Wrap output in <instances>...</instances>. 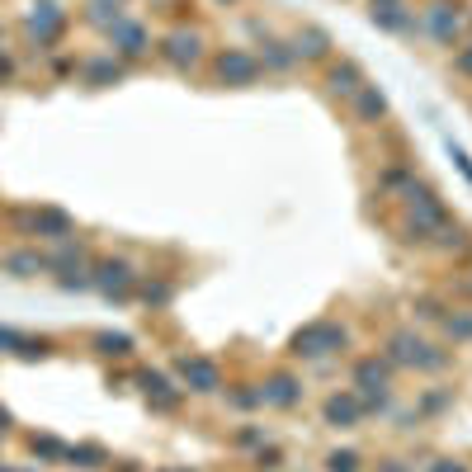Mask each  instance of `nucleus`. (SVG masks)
<instances>
[{"instance_id": "obj_1", "label": "nucleus", "mask_w": 472, "mask_h": 472, "mask_svg": "<svg viewBox=\"0 0 472 472\" xmlns=\"http://www.w3.org/2000/svg\"><path fill=\"white\" fill-rule=\"evenodd\" d=\"M402 217H397V236L406 241V246H430V236L449 222V208H444V199H439V189L435 184H425V180H411L402 194Z\"/></svg>"}, {"instance_id": "obj_2", "label": "nucleus", "mask_w": 472, "mask_h": 472, "mask_svg": "<svg viewBox=\"0 0 472 472\" xmlns=\"http://www.w3.org/2000/svg\"><path fill=\"white\" fill-rule=\"evenodd\" d=\"M383 359L393 369H411V373H444L454 364V350L425 341L421 330H411V326H397V330H387V341H383Z\"/></svg>"}, {"instance_id": "obj_3", "label": "nucleus", "mask_w": 472, "mask_h": 472, "mask_svg": "<svg viewBox=\"0 0 472 472\" xmlns=\"http://www.w3.org/2000/svg\"><path fill=\"white\" fill-rule=\"evenodd\" d=\"M350 345H354L350 326L336 321V317H321V321H308V326H302L298 336L288 341V354L302 359V364H330V359H341Z\"/></svg>"}, {"instance_id": "obj_4", "label": "nucleus", "mask_w": 472, "mask_h": 472, "mask_svg": "<svg viewBox=\"0 0 472 472\" xmlns=\"http://www.w3.org/2000/svg\"><path fill=\"white\" fill-rule=\"evenodd\" d=\"M415 24H421V34L435 47H444V52H454L467 38V10H463V0H425L421 15H415Z\"/></svg>"}, {"instance_id": "obj_5", "label": "nucleus", "mask_w": 472, "mask_h": 472, "mask_svg": "<svg viewBox=\"0 0 472 472\" xmlns=\"http://www.w3.org/2000/svg\"><path fill=\"white\" fill-rule=\"evenodd\" d=\"M208 71H213L217 86H232V90H251V86L265 80V67L256 58V47H222V52H213Z\"/></svg>"}, {"instance_id": "obj_6", "label": "nucleus", "mask_w": 472, "mask_h": 472, "mask_svg": "<svg viewBox=\"0 0 472 472\" xmlns=\"http://www.w3.org/2000/svg\"><path fill=\"white\" fill-rule=\"evenodd\" d=\"M175 378H180V387L184 393H194V397H217L222 387V364L217 359H208V354H180L175 359Z\"/></svg>"}, {"instance_id": "obj_7", "label": "nucleus", "mask_w": 472, "mask_h": 472, "mask_svg": "<svg viewBox=\"0 0 472 472\" xmlns=\"http://www.w3.org/2000/svg\"><path fill=\"white\" fill-rule=\"evenodd\" d=\"M15 227L24 232V236H43V241H76V222H71V213H62V208H19L15 213Z\"/></svg>"}, {"instance_id": "obj_8", "label": "nucleus", "mask_w": 472, "mask_h": 472, "mask_svg": "<svg viewBox=\"0 0 472 472\" xmlns=\"http://www.w3.org/2000/svg\"><path fill=\"white\" fill-rule=\"evenodd\" d=\"M137 279H142V274H137L132 260H123V256H104V260L90 265V284L114 302H128L137 293Z\"/></svg>"}, {"instance_id": "obj_9", "label": "nucleus", "mask_w": 472, "mask_h": 472, "mask_svg": "<svg viewBox=\"0 0 472 472\" xmlns=\"http://www.w3.org/2000/svg\"><path fill=\"white\" fill-rule=\"evenodd\" d=\"M256 387H260V406H269V411H293V406H302V397H308V383H302V373H293V369H274Z\"/></svg>"}, {"instance_id": "obj_10", "label": "nucleus", "mask_w": 472, "mask_h": 472, "mask_svg": "<svg viewBox=\"0 0 472 472\" xmlns=\"http://www.w3.org/2000/svg\"><path fill=\"white\" fill-rule=\"evenodd\" d=\"M204 47H208V43H204V34H199V29H184V24H180V29H171V34L161 38V47H156V52H161V62H165V67L189 71V67H199V62H204Z\"/></svg>"}, {"instance_id": "obj_11", "label": "nucleus", "mask_w": 472, "mask_h": 472, "mask_svg": "<svg viewBox=\"0 0 472 472\" xmlns=\"http://www.w3.org/2000/svg\"><path fill=\"white\" fill-rule=\"evenodd\" d=\"M393 364H387L383 354H359L354 364H350V383H354V393H393Z\"/></svg>"}, {"instance_id": "obj_12", "label": "nucleus", "mask_w": 472, "mask_h": 472, "mask_svg": "<svg viewBox=\"0 0 472 472\" xmlns=\"http://www.w3.org/2000/svg\"><path fill=\"white\" fill-rule=\"evenodd\" d=\"M364 80H369V76H364V67H359L354 58H341V62L330 58V62L321 67V86H326L330 100H350L359 86H364Z\"/></svg>"}, {"instance_id": "obj_13", "label": "nucleus", "mask_w": 472, "mask_h": 472, "mask_svg": "<svg viewBox=\"0 0 472 472\" xmlns=\"http://www.w3.org/2000/svg\"><path fill=\"white\" fill-rule=\"evenodd\" d=\"M137 383H142V397H147V406H152V411H165V415L180 411L184 387H175L161 369H137Z\"/></svg>"}, {"instance_id": "obj_14", "label": "nucleus", "mask_w": 472, "mask_h": 472, "mask_svg": "<svg viewBox=\"0 0 472 472\" xmlns=\"http://www.w3.org/2000/svg\"><path fill=\"white\" fill-rule=\"evenodd\" d=\"M321 421L330 430H359L364 425V406H359V393L354 387H345V393H330L321 402Z\"/></svg>"}, {"instance_id": "obj_15", "label": "nucleus", "mask_w": 472, "mask_h": 472, "mask_svg": "<svg viewBox=\"0 0 472 472\" xmlns=\"http://www.w3.org/2000/svg\"><path fill=\"white\" fill-rule=\"evenodd\" d=\"M109 43H114V58H123V62H137V58H147V52H152V34L137 19H128V15L109 29Z\"/></svg>"}, {"instance_id": "obj_16", "label": "nucleus", "mask_w": 472, "mask_h": 472, "mask_svg": "<svg viewBox=\"0 0 472 472\" xmlns=\"http://www.w3.org/2000/svg\"><path fill=\"white\" fill-rule=\"evenodd\" d=\"M288 47H293V58L298 62H330V47H336V43H330V34L326 29H317V24H302V29H293L288 34Z\"/></svg>"}, {"instance_id": "obj_17", "label": "nucleus", "mask_w": 472, "mask_h": 472, "mask_svg": "<svg viewBox=\"0 0 472 472\" xmlns=\"http://www.w3.org/2000/svg\"><path fill=\"white\" fill-rule=\"evenodd\" d=\"M369 24L373 29H383V34H397V38H415L421 34V24H415V10L406 5H378V10H369Z\"/></svg>"}, {"instance_id": "obj_18", "label": "nucleus", "mask_w": 472, "mask_h": 472, "mask_svg": "<svg viewBox=\"0 0 472 472\" xmlns=\"http://www.w3.org/2000/svg\"><path fill=\"white\" fill-rule=\"evenodd\" d=\"M345 104H350L354 123H364V128H378V123L387 119V95H383L378 86H369V80H364V86H359Z\"/></svg>"}, {"instance_id": "obj_19", "label": "nucleus", "mask_w": 472, "mask_h": 472, "mask_svg": "<svg viewBox=\"0 0 472 472\" xmlns=\"http://www.w3.org/2000/svg\"><path fill=\"white\" fill-rule=\"evenodd\" d=\"M256 34H260V29H256ZM256 58H260L265 76H269V71H274V76H288V71L298 67V58H293L288 38H274V34H260V43H256Z\"/></svg>"}, {"instance_id": "obj_20", "label": "nucleus", "mask_w": 472, "mask_h": 472, "mask_svg": "<svg viewBox=\"0 0 472 472\" xmlns=\"http://www.w3.org/2000/svg\"><path fill=\"white\" fill-rule=\"evenodd\" d=\"M0 274H10V279H38V274H47V256H38V251H5V256H0Z\"/></svg>"}, {"instance_id": "obj_21", "label": "nucleus", "mask_w": 472, "mask_h": 472, "mask_svg": "<svg viewBox=\"0 0 472 472\" xmlns=\"http://www.w3.org/2000/svg\"><path fill=\"white\" fill-rule=\"evenodd\" d=\"M439 336L449 345H467L472 341V308H449L439 317Z\"/></svg>"}, {"instance_id": "obj_22", "label": "nucleus", "mask_w": 472, "mask_h": 472, "mask_svg": "<svg viewBox=\"0 0 472 472\" xmlns=\"http://www.w3.org/2000/svg\"><path fill=\"white\" fill-rule=\"evenodd\" d=\"M454 406V387H425V393H421V402H415V421H435V415H444V411H449Z\"/></svg>"}, {"instance_id": "obj_23", "label": "nucleus", "mask_w": 472, "mask_h": 472, "mask_svg": "<svg viewBox=\"0 0 472 472\" xmlns=\"http://www.w3.org/2000/svg\"><path fill=\"white\" fill-rule=\"evenodd\" d=\"M137 298H142L152 312L171 308L175 302V279H137Z\"/></svg>"}, {"instance_id": "obj_24", "label": "nucleus", "mask_w": 472, "mask_h": 472, "mask_svg": "<svg viewBox=\"0 0 472 472\" xmlns=\"http://www.w3.org/2000/svg\"><path fill=\"white\" fill-rule=\"evenodd\" d=\"M62 10L58 5H34V15H29V29L38 34V43H52V38H58L62 34Z\"/></svg>"}, {"instance_id": "obj_25", "label": "nucleus", "mask_w": 472, "mask_h": 472, "mask_svg": "<svg viewBox=\"0 0 472 472\" xmlns=\"http://www.w3.org/2000/svg\"><path fill=\"white\" fill-rule=\"evenodd\" d=\"M128 76V67L119 62V58H95V62H86V80H90V86H114V80H123Z\"/></svg>"}, {"instance_id": "obj_26", "label": "nucleus", "mask_w": 472, "mask_h": 472, "mask_svg": "<svg viewBox=\"0 0 472 472\" xmlns=\"http://www.w3.org/2000/svg\"><path fill=\"white\" fill-rule=\"evenodd\" d=\"M430 246H435V251H444V256H463V251H467V232L449 217V222H444V227L430 236Z\"/></svg>"}, {"instance_id": "obj_27", "label": "nucleus", "mask_w": 472, "mask_h": 472, "mask_svg": "<svg viewBox=\"0 0 472 472\" xmlns=\"http://www.w3.org/2000/svg\"><path fill=\"white\" fill-rule=\"evenodd\" d=\"M67 463L71 467H109V454L100 449V444H67Z\"/></svg>"}, {"instance_id": "obj_28", "label": "nucleus", "mask_w": 472, "mask_h": 472, "mask_svg": "<svg viewBox=\"0 0 472 472\" xmlns=\"http://www.w3.org/2000/svg\"><path fill=\"white\" fill-rule=\"evenodd\" d=\"M95 350H100L104 359H128V354H132V336H123V330H100Z\"/></svg>"}, {"instance_id": "obj_29", "label": "nucleus", "mask_w": 472, "mask_h": 472, "mask_svg": "<svg viewBox=\"0 0 472 472\" xmlns=\"http://www.w3.org/2000/svg\"><path fill=\"white\" fill-rule=\"evenodd\" d=\"M411 180H415L411 165H387V171H378V194H393V199H397Z\"/></svg>"}, {"instance_id": "obj_30", "label": "nucleus", "mask_w": 472, "mask_h": 472, "mask_svg": "<svg viewBox=\"0 0 472 472\" xmlns=\"http://www.w3.org/2000/svg\"><path fill=\"white\" fill-rule=\"evenodd\" d=\"M227 406H232V411H260V387H256V383L227 387Z\"/></svg>"}, {"instance_id": "obj_31", "label": "nucleus", "mask_w": 472, "mask_h": 472, "mask_svg": "<svg viewBox=\"0 0 472 472\" xmlns=\"http://www.w3.org/2000/svg\"><path fill=\"white\" fill-rule=\"evenodd\" d=\"M326 472H364V454H354V449H330V454H326Z\"/></svg>"}, {"instance_id": "obj_32", "label": "nucleus", "mask_w": 472, "mask_h": 472, "mask_svg": "<svg viewBox=\"0 0 472 472\" xmlns=\"http://www.w3.org/2000/svg\"><path fill=\"white\" fill-rule=\"evenodd\" d=\"M251 467L256 472H279L284 467V449H279V444H260V449L251 454Z\"/></svg>"}, {"instance_id": "obj_33", "label": "nucleus", "mask_w": 472, "mask_h": 472, "mask_svg": "<svg viewBox=\"0 0 472 472\" xmlns=\"http://www.w3.org/2000/svg\"><path fill=\"white\" fill-rule=\"evenodd\" d=\"M29 449H34V458H47V463L67 458V444H62V439H52V435H34V439H29Z\"/></svg>"}, {"instance_id": "obj_34", "label": "nucleus", "mask_w": 472, "mask_h": 472, "mask_svg": "<svg viewBox=\"0 0 472 472\" xmlns=\"http://www.w3.org/2000/svg\"><path fill=\"white\" fill-rule=\"evenodd\" d=\"M260 444H269V435H265V425H241L236 435H232V449H260Z\"/></svg>"}, {"instance_id": "obj_35", "label": "nucleus", "mask_w": 472, "mask_h": 472, "mask_svg": "<svg viewBox=\"0 0 472 472\" xmlns=\"http://www.w3.org/2000/svg\"><path fill=\"white\" fill-rule=\"evenodd\" d=\"M449 71H454V76H463V80H472V38H463V43L454 47Z\"/></svg>"}, {"instance_id": "obj_36", "label": "nucleus", "mask_w": 472, "mask_h": 472, "mask_svg": "<svg viewBox=\"0 0 472 472\" xmlns=\"http://www.w3.org/2000/svg\"><path fill=\"white\" fill-rule=\"evenodd\" d=\"M411 308H415V317H421V321H439L444 312H449V308H444V302H439V298H415V302H411Z\"/></svg>"}, {"instance_id": "obj_37", "label": "nucleus", "mask_w": 472, "mask_h": 472, "mask_svg": "<svg viewBox=\"0 0 472 472\" xmlns=\"http://www.w3.org/2000/svg\"><path fill=\"white\" fill-rule=\"evenodd\" d=\"M425 472H472L463 458H435V463H425Z\"/></svg>"}, {"instance_id": "obj_38", "label": "nucleus", "mask_w": 472, "mask_h": 472, "mask_svg": "<svg viewBox=\"0 0 472 472\" xmlns=\"http://www.w3.org/2000/svg\"><path fill=\"white\" fill-rule=\"evenodd\" d=\"M378 472H411V467H406V458H383Z\"/></svg>"}, {"instance_id": "obj_39", "label": "nucleus", "mask_w": 472, "mask_h": 472, "mask_svg": "<svg viewBox=\"0 0 472 472\" xmlns=\"http://www.w3.org/2000/svg\"><path fill=\"white\" fill-rule=\"evenodd\" d=\"M454 161H458V171H463V175H467V180H472V161H467V156H463V152H458V147H454Z\"/></svg>"}, {"instance_id": "obj_40", "label": "nucleus", "mask_w": 472, "mask_h": 472, "mask_svg": "<svg viewBox=\"0 0 472 472\" xmlns=\"http://www.w3.org/2000/svg\"><path fill=\"white\" fill-rule=\"evenodd\" d=\"M5 430H10V415H5V411H0V439H5Z\"/></svg>"}, {"instance_id": "obj_41", "label": "nucleus", "mask_w": 472, "mask_h": 472, "mask_svg": "<svg viewBox=\"0 0 472 472\" xmlns=\"http://www.w3.org/2000/svg\"><path fill=\"white\" fill-rule=\"evenodd\" d=\"M0 76H10V58H5V52H0Z\"/></svg>"}, {"instance_id": "obj_42", "label": "nucleus", "mask_w": 472, "mask_h": 472, "mask_svg": "<svg viewBox=\"0 0 472 472\" xmlns=\"http://www.w3.org/2000/svg\"><path fill=\"white\" fill-rule=\"evenodd\" d=\"M378 5H402V0H373V5H369V10H378Z\"/></svg>"}, {"instance_id": "obj_43", "label": "nucleus", "mask_w": 472, "mask_h": 472, "mask_svg": "<svg viewBox=\"0 0 472 472\" xmlns=\"http://www.w3.org/2000/svg\"><path fill=\"white\" fill-rule=\"evenodd\" d=\"M161 472H194V467H161Z\"/></svg>"}, {"instance_id": "obj_44", "label": "nucleus", "mask_w": 472, "mask_h": 472, "mask_svg": "<svg viewBox=\"0 0 472 472\" xmlns=\"http://www.w3.org/2000/svg\"><path fill=\"white\" fill-rule=\"evenodd\" d=\"M217 5H236V0H217Z\"/></svg>"}, {"instance_id": "obj_45", "label": "nucleus", "mask_w": 472, "mask_h": 472, "mask_svg": "<svg viewBox=\"0 0 472 472\" xmlns=\"http://www.w3.org/2000/svg\"><path fill=\"white\" fill-rule=\"evenodd\" d=\"M15 472H34V467H15Z\"/></svg>"}, {"instance_id": "obj_46", "label": "nucleus", "mask_w": 472, "mask_h": 472, "mask_svg": "<svg viewBox=\"0 0 472 472\" xmlns=\"http://www.w3.org/2000/svg\"><path fill=\"white\" fill-rule=\"evenodd\" d=\"M114 5H128V0H114Z\"/></svg>"}]
</instances>
